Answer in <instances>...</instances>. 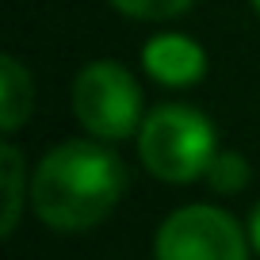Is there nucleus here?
Here are the masks:
<instances>
[{
    "label": "nucleus",
    "mask_w": 260,
    "mask_h": 260,
    "mask_svg": "<svg viewBox=\"0 0 260 260\" xmlns=\"http://www.w3.org/2000/svg\"><path fill=\"white\" fill-rule=\"evenodd\" d=\"M126 187L122 161L100 142H61L39 161L31 180L35 214L50 230H92L115 211Z\"/></svg>",
    "instance_id": "f257e3e1"
},
{
    "label": "nucleus",
    "mask_w": 260,
    "mask_h": 260,
    "mask_svg": "<svg viewBox=\"0 0 260 260\" xmlns=\"http://www.w3.org/2000/svg\"><path fill=\"white\" fill-rule=\"evenodd\" d=\"M142 165L157 180L187 184L195 176H207V165L214 161V126L195 107L165 104L142 122L138 130Z\"/></svg>",
    "instance_id": "f03ea898"
},
{
    "label": "nucleus",
    "mask_w": 260,
    "mask_h": 260,
    "mask_svg": "<svg viewBox=\"0 0 260 260\" xmlns=\"http://www.w3.org/2000/svg\"><path fill=\"white\" fill-rule=\"evenodd\" d=\"M73 111L84 130L104 142L134 134L142 122V92L134 77L115 61H92L73 81Z\"/></svg>",
    "instance_id": "7ed1b4c3"
},
{
    "label": "nucleus",
    "mask_w": 260,
    "mask_h": 260,
    "mask_svg": "<svg viewBox=\"0 0 260 260\" xmlns=\"http://www.w3.org/2000/svg\"><path fill=\"white\" fill-rule=\"evenodd\" d=\"M157 260H245V234L218 207H180L161 222Z\"/></svg>",
    "instance_id": "20e7f679"
},
{
    "label": "nucleus",
    "mask_w": 260,
    "mask_h": 260,
    "mask_svg": "<svg viewBox=\"0 0 260 260\" xmlns=\"http://www.w3.org/2000/svg\"><path fill=\"white\" fill-rule=\"evenodd\" d=\"M142 65L153 81L169 84V88H187L199 84L207 73V54L203 46L187 35H157L142 50Z\"/></svg>",
    "instance_id": "39448f33"
},
{
    "label": "nucleus",
    "mask_w": 260,
    "mask_h": 260,
    "mask_svg": "<svg viewBox=\"0 0 260 260\" xmlns=\"http://www.w3.org/2000/svg\"><path fill=\"white\" fill-rule=\"evenodd\" d=\"M31 107H35V88H31V73L16 57H0V126L19 130L27 119H31Z\"/></svg>",
    "instance_id": "423d86ee"
},
{
    "label": "nucleus",
    "mask_w": 260,
    "mask_h": 260,
    "mask_svg": "<svg viewBox=\"0 0 260 260\" xmlns=\"http://www.w3.org/2000/svg\"><path fill=\"white\" fill-rule=\"evenodd\" d=\"M0 176H4V222H0V234L8 237L19 222V207H23V161H19L16 146H0Z\"/></svg>",
    "instance_id": "0eeeda50"
},
{
    "label": "nucleus",
    "mask_w": 260,
    "mask_h": 260,
    "mask_svg": "<svg viewBox=\"0 0 260 260\" xmlns=\"http://www.w3.org/2000/svg\"><path fill=\"white\" fill-rule=\"evenodd\" d=\"M207 184H211L214 191H222V195L241 191V187L249 184V165H245V157H237V153H214V161L207 165Z\"/></svg>",
    "instance_id": "6e6552de"
},
{
    "label": "nucleus",
    "mask_w": 260,
    "mask_h": 260,
    "mask_svg": "<svg viewBox=\"0 0 260 260\" xmlns=\"http://www.w3.org/2000/svg\"><path fill=\"white\" fill-rule=\"evenodd\" d=\"M111 8H119L130 19H172L191 8V0H111Z\"/></svg>",
    "instance_id": "1a4fd4ad"
},
{
    "label": "nucleus",
    "mask_w": 260,
    "mask_h": 260,
    "mask_svg": "<svg viewBox=\"0 0 260 260\" xmlns=\"http://www.w3.org/2000/svg\"><path fill=\"white\" fill-rule=\"evenodd\" d=\"M249 234H252V245L260 249V203H256V211H252V226H249Z\"/></svg>",
    "instance_id": "9d476101"
},
{
    "label": "nucleus",
    "mask_w": 260,
    "mask_h": 260,
    "mask_svg": "<svg viewBox=\"0 0 260 260\" xmlns=\"http://www.w3.org/2000/svg\"><path fill=\"white\" fill-rule=\"evenodd\" d=\"M252 8H256V12H260V0H252Z\"/></svg>",
    "instance_id": "9b49d317"
}]
</instances>
